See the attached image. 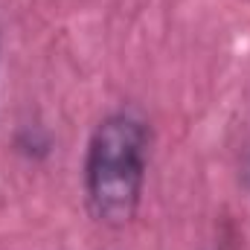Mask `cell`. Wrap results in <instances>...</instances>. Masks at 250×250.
Returning <instances> with one entry per match:
<instances>
[{"instance_id":"6da1fadb","label":"cell","mask_w":250,"mask_h":250,"mask_svg":"<svg viewBox=\"0 0 250 250\" xmlns=\"http://www.w3.org/2000/svg\"><path fill=\"white\" fill-rule=\"evenodd\" d=\"M148 163V128L140 117L117 111L93 128L84 157V198L105 227H125L143 198Z\"/></svg>"}]
</instances>
